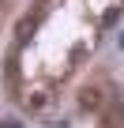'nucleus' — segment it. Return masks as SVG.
<instances>
[{
    "label": "nucleus",
    "instance_id": "1",
    "mask_svg": "<svg viewBox=\"0 0 124 128\" xmlns=\"http://www.w3.org/2000/svg\"><path fill=\"white\" fill-rule=\"evenodd\" d=\"M98 106H102V87H94V83H90V87H83V90H79V109L94 113Z\"/></svg>",
    "mask_w": 124,
    "mask_h": 128
},
{
    "label": "nucleus",
    "instance_id": "2",
    "mask_svg": "<svg viewBox=\"0 0 124 128\" xmlns=\"http://www.w3.org/2000/svg\"><path fill=\"white\" fill-rule=\"evenodd\" d=\"M120 12H124V4H113V8H109V12L102 15V26H113V23L120 19Z\"/></svg>",
    "mask_w": 124,
    "mask_h": 128
}]
</instances>
